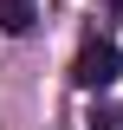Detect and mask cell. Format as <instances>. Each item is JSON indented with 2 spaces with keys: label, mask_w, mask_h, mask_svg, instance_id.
<instances>
[{
  "label": "cell",
  "mask_w": 123,
  "mask_h": 130,
  "mask_svg": "<svg viewBox=\"0 0 123 130\" xmlns=\"http://www.w3.org/2000/svg\"><path fill=\"white\" fill-rule=\"evenodd\" d=\"M117 78H123V52L110 46V39H91V46L71 59V85L78 91H110Z\"/></svg>",
  "instance_id": "1"
},
{
  "label": "cell",
  "mask_w": 123,
  "mask_h": 130,
  "mask_svg": "<svg viewBox=\"0 0 123 130\" xmlns=\"http://www.w3.org/2000/svg\"><path fill=\"white\" fill-rule=\"evenodd\" d=\"M104 7H123V0H104Z\"/></svg>",
  "instance_id": "4"
},
{
  "label": "cell",
  "mask_w": 123,
  "mask_h": 130,
  "mask_svg": "<svg viewBox=\"0 0 123 130\" xmlns=\"http://www.w3.org/2000/svg\"><path fill=\"white\" fill-rule=\"evenodd\" d=\"M32 20H39V0H0V32H32Z\"/></svg>",
  "instance_id": "2"
},
{
  "label": "cell",
  "mask_w": 123,
  "mask_h": 130,
  "mask_svg": "<svg viewBox=\"0 0 123 130\" xmlns=\"http://www.w3.org/2000/svg\"><path fill=\"white\" fill-rule=\"evenodd\" d=\"M91 130H123V117H117V111H104V104H91Z\"/></svg>",
  "instance_id": "3"
}]
</instances>
